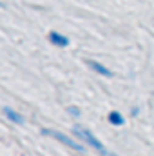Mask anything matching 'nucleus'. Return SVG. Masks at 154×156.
Segmentation results:
<instances>
[{"mask_svg":"<svg viewBox=\"0 0 154 156\" xmlns=\"http://www.w3.org/2000/svg\"><path fill=\"white\" fill-rule=\"evenodd\" d=\"M73 133L76 134L82 142H85L89 147H93L94 151H98L100 154H103V156H114V154H111V153L107 151V147H105V145H103V144H102V142H100V140H98V138L91 133V131H89V129H85V127H82V125H75V127H73Z\"/></svg>","mask_w":154,"mask_h":156,"instance_id":"1","label":"nucleus"},{"mask_svg":"<svg viewBox=\"0 0 154 156\" xmlns=\"http://www.w3.org/2000/svg\"><path fill=\"white\" fill-rule=\"evenodd\" d=\"M67 111H69V115H73V116H80V109H78V107H69Z\"/></svg>","mask_w":154,"mask_h":156,"instance_id":"7","label":"nucleus"},{"mask_svg":"<svg viewBox=\"0 0 154 156\" xmlns=\"http://www.w3.org/2000/svg\"><path fill=\"white\" fill-rule=\"evenodd\" d=\"M42 134H44V136H49V138L58 140V142H60V144H64L65 147H71V149H75V151H78V153H83V151H85V147H83V145H80L78 142H75L73 138H69L67 134L58 133V131H54V129H42Z\"/></svg>","mask_w":154,"mask_h":156,"instance_id":"2","label":"nucleus"},{"mask_svg":"<svg viewBox=\"0 0 154 156\" xmlns=\"http://www.w3.org/2000/svg\"><path fill=\"white\" fill-rule=\"evenodd\" d=\"M87 66H89L94 73H98V75H102V76H107V78L113 76V71L107 69L103 64H100V62H96V60H87Z\"/></svg>","mask_w":154,"mask_h":156,"instance_id":"4","label":"nucleus"},{"mask_svg":"<svg viewBox=\"0 0 154 156\" xmlns=\"http://www.w3.org/2000/svg\"><path fill=\"white\" fill-rule=\"evenodd\" d=\"M107 120H109V123H113V125H116V127L125 125V118H123L121 113H118V111H111L109 116H107Z\"/></svg>","mask_w":154,"mask_h":156,"instance_id":"6","label":"nucleus"},{"mask_svg":"<svg viewBox=\"0 0 154 156\" xmlns=\"http://www.w3.org/2000/svg\"><path fill=\"white\" fill-rule=\"evenodd\" d=\"M47 38H49V42H51L53 45H58V47H67V45H69V38H67L65 35L58 33V31H51V33L47 35Z\"/></svg>","mask_w":154,"mask_h":156,"instance_id":"3","label":"nucleus"},{"mask_svg":"<svg viewBox=\"0 0 154 156\" xmlns=\"http://www.w3.org/2000/svg\"><path fill=\"white\" fill-rule=\"evenodd\" d=\"M4 115H5V118H7L9 122H13V123H16V125H22V123H24V116H22L20 113H16L15 109H11V107H4Z\"/></svg>","mask_w":154,"mask_h":156,"instance_id":"5","label":"nucleus"}]
</instances>
